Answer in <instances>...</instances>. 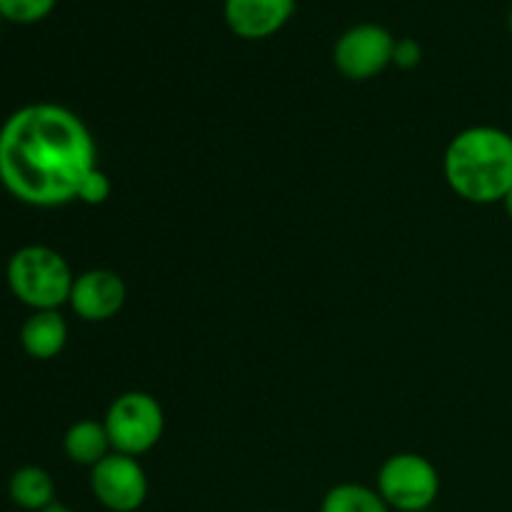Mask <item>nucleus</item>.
I'll return each mask as SVG.
<instances>
[{"instance_id": "obj_3", "label": "nucleus", "mask_w": 512, "mask_h": 512, "mask_svg": "<svg viewBox=\"0 0 512 512\" xmlns=\"http://www.w3.org/2000/svg\"><path fill=\"white\" fill-rule=\"evenodd\" d=\"M8 288L30 310H58L70 300L73 270L58 250L48 245H25L8 260Z\"/></svg>"}, {"instance_id": "obj_1", "label": "nucleus", "mask_w": 512, "mask_h": 512, "mask_svg": "<svg viewBox=\"0 0 512 512\" xmlns=\"http://www.w3.org/2000/svg\"><path fill=\"white\" fill-rule=\"evenodd\" d=\"M93 168H98L93 133L63 105H23L0 128V183L20 203L33 208L73 203Z\"/></svg>"}, {"instance_id": "obj_11", "label": "nucleus", "mask_w": 512, "mask_h": 512, "mask_svg": "<svg viewBox=\"0 0 512 512\" xmlns=\"http://www.w3.org/2000/svg\"><path fill=\"white\" fill-rule=\"evenodd\" d=\"M63 450L75 465H85V468H95L103 458L113 453L110 445L108 430L98 420H78L65 430Z\"/></svg>"}, {"instance_id": "obj_9", "label": "nucleus", "mask_w": 512, "mask_h": 512, "mask_svg": "<svg viewBox=\"0 0 512 512\" xmlns=\"http://www.w3.org/2000/svg\"><path fill=\"white\" fill-rule=\"evenodd\" d=\"M295 13V0H223L225 25L243 40L280 33Z\"/></svg>"}, {"instance_id": "obj_19", "label": "nucleus", "mask_w": 512, "mask_h": 512, "mask_svg": "<svg viewBox=\"0 0 512 512\" xmlns=\"http://www.w3.org/2000/svg\"><path fill=\"white\" fill-rule=\"evenodd\" d=\"M510 33H512V13H510Z\"/></svg>"}, {"instance_id": "obj_18", "label": "nucleus", "mask_w": 512, "mask_h": 512, "mask_svg": "<svg viewBox=\"0 0 512 512\" xmlns=\"http://www.w3.org/2000/svg\"><path fill=\"white\" fill-rule=\"evenodd\" d=\"M40 512H73L70 508H65V505H50V508H45V510H40Z\"/></svg>"}, {"instance_id": "obj_4", "label": "nucleus", "mask_w": 512, "mask_h": 512, "mask_svg": "<svg viewBox=\"0 0 512 512\" xmlns=\"http://www.w3.org/2000/svg\"><path fill=\"white\" fill-rule=\"evenodd\" d=\"M103 425L108 430L113 453L140 458V455L150 453L160 443V438H163V405L150 393L130 390V393L118 395L110 403Z\"/></svg>"}, {"instance_id": "obj_8", "label": "nucleus", "mask_w": 512, "mask_h": 512, "mask_svg": "<svg viewBox=\"0 0 512 512\" xmlns=\"http://www.w3.org/2000/svg\"><path fill=\"white\" fill-rule=\"evenodd\" d=\"M128 300V285L115 270L93 268L75 275L68 305L85 323L113 320Z\"/></svg>"}, {"instance_id": "obj_20", "label": "nucleus", "mask_w": 512, "mask_h": 512, "mask_svg": "<svg viewBox=\"0 0 512 512\" xmlns=\"http://www.w3.org/2000/svg\"><path fill=\"white\" fill-rule=\"evenodd\" d=\"M263 512H280V510H263Z\"/></svg>"}, {"instance_id": "obj_6", "label": "nucleus", "mask_w": 512, "mask_h": 512, "mask_svg": "<svg viewBox=\"0 0 512 512\" xmlns=\"http://www.w3.org/2000/svg\"><path fill=\"white\" fill-rule=\"evenodd\" d=\"M395 38L378 23H358L345 30L333 48V63L348 80L378 78L393 65Z\"/></svg>"}, {"instance_id": "obj_16", "label": "nucleus", "mask_w": 512, "mask_h": 512, "mask_svg": "<svg viewBox=\"0 0 512 512\" xmlns=\"http://www.w3.org/2000/svg\"><path fill=\"white\" fill-rule=\"evenodd\" d=\"M420 60H423V48H420L418 40H413V38L395 40L393 65H398L400 70H413V68H418Z\"/></svg>"}, {"instance_id": "obj_15", "label": "nucleus", "mask_w": 512, "mask_h": 512, "mask_svg": "<svg viewBox=\"0 0 512 512\" xmlns=\"http://www.w3.org/2000/svg\"><path fill=\"white\" fill-rule=\"evenodd\" d=\"M110 193H113V183H110L108 173L100 168H93L88 175H85L83 183H80L78 203L103 205L105 200L110 198Z\"/></svg>"}, {"instance_id": "obj_10", "label": "nucleus", "mask_w": 512, "mask_h": 512, "mask_svg": "<svg viewBox=\"0 0 512 512\" xmlns=\"http://www.w3.org/2000/svg\"><path fill=\"white\" fill-rule=\"evenodd\" d=\"M20 345L35 360H53L68 345V323L58 310H35L20 328Z\"/></svg>"}, {"instance_id": "obj_5", "label": "nucleus", "mask_w": 512, "mask_h": 512, "mask_svg": "<svg viewBox=\"0 0 512 512\" xmlns=\"http://www.w3.org/2000/svg\"><path fill=\"white\" fill-rule=\"evenodd\" d=\"M375 490L390 510L425 512L440 495L438 468L418 453H395L380 465Z\"/></svg>"}, {"instance_id": "obj_14", "label": "nucleus", "mask_w": 512, "mask_h": 512, "mask_svg": "<svg viewBox=\"0 0 512 512\" xmlns=\"http://www.w3.org/2000/svg\"><path fill=\"white\" fill-rule=\"evenodd\" d=\"M58 0H0V15L10 23L30 25L48 18Z\"/></svg>"}, {"instance_id": "obj_12", "label": "nucleus", "mask_w": 512, "mask_h": 512, "mask_svg": "<svg viewBox=\"0 0 512 512\" xmlns=\"http://www.w3.org/2000/svg\"><path fill=\"white\" fill-rule=\"evenodd\" d=\"M8 495L20 510L40 512L55 505V483L48 470L38 465L18 468L8 480Z\"/></svg>"}, {"instance_id": "obj_7", "label": "nucleus", "mask_w": 512, "mask_h": 512, "mask_svg": "<svg viewBox=\"0 0 512 512\" xmlns=\"http://www.w3.org/2000/svg\"><path fill=\"white\" fill-rule=\"evenodd\" d=\"M90 490L93 498L110 512H135L148 500V475L130 455L110 453L90 468Z\"/></svg>"}, {"instance_id": "obj_2", "label": "nucleus", "mask_w": 512, "mask_h": 512, "mask_svg": "<svg viewBox=\"0 0 512 512\" xmlns=\"http://www.w3.org/2000/svg\"><path fill=\"white\" fill-rule=\"evenodd\" d=\"M450 190L473 205L503 203L512 190V135L495 125H473L455 135L443 155Z\"/></svg>"}, {"instance_id": "obj_17", "label": "nucleus", "mask_w": 512, "mask_h": 512, "mask_svg": "<svg viewBox=\"0 0 512 512\" xmlns=\"http://www.w3.org/2000/svg\"><path fill=\"white\" fill-rule=\"evenodd\" d=\"M503 205H505V213H508V218L512 220V190H510V193H508V195H505Z\"/></svg>"}, {"instance_id": "obj_21", "label": "nucleus", "mask_w": 512, "mask_h": 512, "mask_svg": "<svg viewBox=\"0 0 512 512\" xmlns=\"http://www.w3.org/2000/svg\"><path fill=\"white\" fill-rule=\"evenodd\" d=\"M0 23H3V15H0Z\"/></svg>"}, {"instance_id": "obj_13", "label": "nucleus", "mask_w": 512, "mask_h": 512, "mask_svg": "<svg viewBox=\"0 0 512 512\" xmlns=\"http://www.w3.org/2000/svg\"><path fill=\"white\" fill-rule=\"evenodd\" d=\"M320 512H393L375 488L360 483H340L325 493Z\"/></svg>"}]
</instances>
